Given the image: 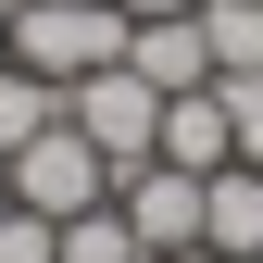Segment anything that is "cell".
<instances>
[{
    "mask_svg": "<svg viewBox=\"0 0 263 263\" xmlns=\"http://www.w3.org/2000/svg\"><path fill=\"white\" fill-rule=\"evenodd\" d=\"M125 38H138V25H125L113 0H13V63L38 88H76V76H101V63H125Z\"/></svg>",
    "mask_w": 263,
    "mask_h": 263,
    "instance_id": "6da1fadb",
    "label": "cell"
},
{
    "mask_svg": "<svg viewBox=\"0 0 263 263\" xmlns=\"http://www.w3.org/2000/svg\"><path fill=\"white\" fill-rule=\"evenodd\" d=\"M63 125H76L113 176H138L151 138H163V88L138 76V63H101V76H76V88H63Z\"/></svg>",
    "mask_w": 263,
    "mask_h": 263,
    "instance_id": "7a4b0ae2",
    "label": "cell"
},
{
    "mask_svg": "<svg viewBox=\"0 0 263 263\" xmlns=\"http://www.w3.org/2000/svg\"><path fill=\"white\" fill-rule=\"evenodd\" d=\"M13 201L63 226V213H88V201H113V163H101V151H88V138H76V125H38V138H25V151H13Z\"/></svg>",
    "mask_w": 263,
    "mask_h": 263,
    "instance_id": "3957f363",
    "label": "cell"
},
{
    "mask_svg": "<svg viewBox=\"0 0 263 263\" xmlns=\"http://www.w3.org/2000/svg\"><path fill=\"white\" fill-rule=\"evenodd\" d=\"M125 226H138V251H201V176L188 163H138V176H113Z\"/></svg>",
    "mask_w": 263,
    "mask_h": 263,
    "instance_id": "277c9868",
    "label": "cell"
},
{
    "mask_svg": "<svg viewBox=\"0 0 263 263\" xmlns=\"http://www.w3.org/2000/svg\"><path fill=\"white\" fill-rule=\"evenodd\" d=\"M125 63L176 101V88H213V38H201V13H151L138 38H125Z\"/></svg>",
    "mask_w": 263,
    "mask_h": 263,
    "instance_id": "5b68a950",
    "label": "cell"
},
{
    "mask_svg": "<svg viewBox=\"0 0 263 263\" xmlns=\"http://www.w3.org/2000/svg\"><path fill=\"white\" fill-rule=\"evenodd\" d=\"M151 163H188V176L238 163V138H226V88H176V101H163V138H151Z\"/></svg>",
    "mask_w": 263,
    "mask_h": 263,
    "instance_id": "8992f818",
    "label": "cell"
},
{
    "mask_svg": "<svg viewBox=\"0 0 263 263\" xmlns=\"http://www.w3.org/2000/svg\"><path fill=\"white\" fill-rule=\"evenodd\" d=\"M201 251H263V163H213L201 176Z\"/></svg>",
    "mask_w": 263,
    "mask_h": 263,
    "instance_id": "52a82bcc",
    "label": "cell"
},
{
    "mask_svg": "<svg viewBox=\"0 0 263 263\" xmlns=\"http://www.w3.org/2000/svg\"><path fill=\"white\" fill-rule=\"evenodd\" d=\"M50 263H151V251H138V226H125V201H88V213L50 226Z\"/></svg>",
    "mask_w": 263,
    "mask_h": 263,
    "instance_id": "ba28073f",
    "label": "cell"
},
{
    "mask_svg": "<svg viewBox=\"0 0 263 263\" xmlns=\"http://www.w3.org/2000/svg\"><path fill=\"white\" fill-rule=\"evenodd\" d=\"M201 38H213V76H263V0H201Z\"/></svg>",
    "mask_w": 263,
    "mask_h": 263,
    "instance_id": "9c48e42d",
    "label": "cell"
},
{
    "mask_svg": "<svg viewBox=\"0 0 263 263\" xmlns=\"http://www.w3.org/2000/svg\"><path fill=\"white\" fill-rule=\"evenodd\" d=\"M38 125H63V88H38L25 63H0V163H13L25 138H38Z\"/></svg>",
    "mask_w": 263,
    "mask_h": 263,
    "instance_id": "30bf717a",
    "label": "cell"
},
{
    "mask_svg": "<svg viewBox=\"0 0 263 263\" xmlns=\"http://www.w3.org/2000/svg\"><path fill=\"white\" fill-rule=\"evenodd\" d=\"M226 88V138H238V163H263V76H213Z\"/></svg>",
    "mask_w": 263,
    "mask_h": 263,
    "instance_id": "8fae6325",
    "label": "cell"
},
{
    "mask_svg": "<svg viewBox=\"0 0 263 263\" xmlns=\"http://www.w3.org/2000/svg\"><path fill=\"white\" fill-rule=\"evenodd\" d=\"M113 13H125V25H151V13H201V0H113Z\"/></svg>",
    "mask_w": 263,
    "mask_h": 263,
    "instance_id": "7c38bea8",
    "label": "cell"
},
{
    "mask_svg": "<svg viewBox=\"0 0 263 263\" xmlns=\"http://www.w3.org/2000/svg\"><path fill=\"white\" fill-rule=\"evenodd\" d=\"M151 263H226V251H151Z\"/></svg>",
    "mask_w": 263,
    "mask_h": 263,
    "instance_id": "4fadbf2b",
    "label": "cell"
},
{
    "mask_svg": "<svg viewBox=\"0 0 263 263\" xmlns=\"http://www.w3.org/2000/svg\"><path fill=\"white\" fill-rule=\"evenodd\" d=\"M0 25H13V0H0Z\"/></svg>",
    "mask_w": 263,
    "mask_h": 263,
    "instance_id": "5bb4252c",
    "label": "cell"
},
{
    "mask_svg": "<svg viewBox=\"0 0 263 263\" xmlns=\"http://www.w3.org/2000/svg\"><path fill=\"white\" fill-rule=\"evenodd\" d=\"M238 263H263V251H238Z\"/></svg>",
    "mask_w": 263,
    "mask_h": 263,
    "instance_id": "9a60e30c",
    "label": "cell"
}]
</instances>
